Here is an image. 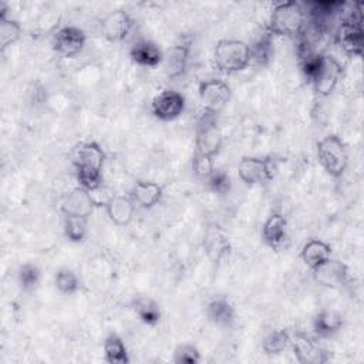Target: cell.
Instances as JSON below:
<instances>
[{
  "label": "cell",
  "instance_id": "8",
  "mask_svg": "<svg viewBox=\"0 0 364 364\" xmlns=\"http://www.w3.org/2000/svg\"><path fill=\"white\" fill-rule=\"evenodd\" d=\"M289 347L296 360L301 364H324L330 358V351L320 347L310 336L301 331H296L290 336Z\"/></svg>",
  "mask_w": 364,
  "mask_h": 364
},
{
  "label": "cell",
  "instance_id": "11",
  "mask_svg": "<svg viewBox=\"0 0 364 364\" xmlns=\"http://www.w3.org/2000/svg\"><path fill=\"white\" fill-rule=\"evenodd\" d=\"M314 280L328 289H341L350 283V273L347 264L340 260L328 259L313 270Z\"/></svg>",
  "mask_w": 364,
  "mask_h": 364
},
{
  "label": "cell",
  "instance_id": "26",
  "mask_svg": "<svg viewBox=\"0 0 364 364\" xmlns=\"http://www.w3.org/2000/svg\"><path fill=\"white\" fill-rule=\"evenodd\" d=\"M1 14H0V50L1 53L14 44L21 36V26L17 20L7 17L4 4H1Z\"/></svg>",
  "mask_w": 364,
  "mask_h": 364
},
{
  "label": "cell",
  "instance_id": "9",
  "mask_svg": "<svg viewBox=\"0 0 364 364\" xmlns=\"http://www.w3.org/2000/svg\"><path fill=\"white\" fill-rule=\"evenodd\" d=\"M85 41L87 36L82 28L77 26H64L53 34L51 46L58 55L64 58H71L81 53Z\"/></svg>",
  "mask_w": 364,
  "mask_h": 364
},
{
  "label": "cell",
  "instance_id": "1",
  "mask_svg": "<svg viewBox=\"0 0 364 364\" xmlns=\"http://www.w3.org/2000/svg\"><path fill=\"white\" fill-rule=\"evenodd\" d=\"M213 63L222 73H239L250 64V47L237 38L219 40L213 48Z\"/></svg>",
  "mask_w": 364,
  "mask_h": 364
},
{
  "label": "cell",
  "instance_id": "24",
  "mask_svg": "<svg viewBox=\"0 0 364 364\" xmlns=\"http://www.w3.org/2000/svg\"><path fill=\"white\" fill-rule=\"evenodd\" d=\"M104 358L109 364H127L129 363L128 350L124 340L117 333H109L102 343Z\"/></svg>",
  "mask_w": 364,
  "mask_h": 364
},
{
  "label": "cell",
  "instance_id": "4",
  "mask_svg": "<svg viewBox=\"0 0 364 364\" xmlns=\"http://www.w3.org/2000/svg\"><path fill=\"white\" fill-rule=\"evenodd\" d=\"M279 159L274 156H243L237 164V173L246 185H262L274 178Z\"/></svg>",
  "mask_w": 364,
  "mask_h": 364
},
{
  "label": "cell",
  "instance_id": "10",
  "mask_svg": "<svg viewBox=\"0 0 364 364\" xmlns=\"http://www.w3.org/2000/svg\"><path fill=\"white\" fill-rule=\"evenodd\" d=\"M185 111V97L175 90H164L151 101V112L161 121H172Z\"/></svg>",
  "mask_w": 364,
  "mask_h": 364
},
{
  "label": "cell",
  "instance_id": "18",
  "mask_svg": "<svg viewBox=\"0 0 364 364\" xmlns=\"http://www.w3.org/2000/svg\"><path fill=\"white\" fill-rule=\"evenodd\" d=\"M129 57L135 64L141 67L154 68L162 63L164 53L155 41L142 38L132 44L129 50Z\"/></svg>",
  "mask_w": 364,
  "mask_h": 364
},
{
  "label": "cell",
  "instance_id": "35",
  "mask_svg": "<svg viewBox=\"0 0 364 364\" xmlns=\"http://www.w3.org/2000/svg\"><path fill=\"white\" fill-rule=\"evenodd\" d=\"M206 182H208L209 189L218 195H225L230 189V176L223 169L216 168Z\"/></svg>",
  "mask_w": 364,
  "mask_h": 364
},
{
  "label": "cell",
  "instance_id": "30",
  "mask_svg": "<svg viewBox=\"0 0 364 364\" xmlns=\"http://www.w3.org/2000/svg\"><path fill=\"white\" fill-rule=\"evenodd\" d=\"M54 284L60 293L70 296L78 291L80 279L71 269L61 267L54 274Z\"/></svg>",
  "mask_w": 364,
  "mask_h": 364
},
{
  "label": "cell",
  "instance_id": "12",
  "mask_svg": "<svg viewBox=\"0 0 364 364\" xmlns=\"http://www.w3.org/2000/svg\"><path fill=\"white\" fill-rule=\"evenodd\" d=\"M134 26V20L128 11L122 9L112 10L107 13L101 20V33L102 36L112 43L125 40Z\"/></svg>",
  "mask_w": 364,
  "mask_h": 364
},
{
  "label": "cell",
  "instance_id": "22",
  "mask_svg": "<svg viewBox=\"0 0 364 364\" xmlns=\"http://www.w3.org/2000/svg\"><path fill=\"white\" fill-rule=\"evenodd\" d=\"M331 257V246L320 239H311L306 242L300 250V259L303 263L314 270L321 263Z\"/></svg>",
  "mask_w": 364,
  "mask_h": 364
},
{
  "label": "cell",
  "instance_id": "15",
  "mask_svg": "<svg viewBox=\"0 0 364 364\" xmlns=\"http://www.w3.org/2000/svg\"><path fill=\"white\" fill-rule=\"evenodd\" d=\"M71 161L75 166V169L80 168H91L102 171L105 154L102 148L94 142V141H85L78 144L71 154Z\"/></svg>",
  "mask_w": 364,
  "mask_h": 364
},
{
  "label": "cell",
  "instance_id": "6",
  "mask_svg": "<svg viewBox=\"0 0 364 364\" xmlns=\"http://www.w3.org/2000/svg\"><path fill=\"white\" fill-rule=\"evenodd\" d=\"M198 94L203 111L218 115L230 100V87L223 80L210 78L199 84Z\"/></svg>",
  "mask_w": 364,
  "mask_h": 364
},
{
  "label": "cell",
  "instance_id": "21",
  "mask_svg": "<svg viewBox=\"0 0 364 364\" xmlns=\"http://www.w3.org/2000/svg\"><path fill=\"white\" fill-rule=\"evenodd\" d=\"M129 196L136 206L142 209H151L161 200L162 186L151 181H138L134 185Z\"/></svg>",
  "mask_w": 364,
  "mask_h": 364
},
{
  "label": "cell",
  "instance_id": "34",
  "mask_svg": "<svg viewBox=\"0 0 364 364\" xmlns=\"http://www.w3.org/2000/svg\"><path fill=\"white\" fill-rule=\"evenodd\" d=\"M173 361L176 364H198L200 361V353L196 346L182 343L173 350Z\"/></svg>",
  "mask_w": 364,
  "mask_h": 364
},
{
  "label": "cell",
  "instance_id": "23",
  "mask_svg": "<svg viewBox=\"0 0 364 364\" xmlns=\"http://www.w3.org/2000/svg\"><path fill=\"white\" fill-rule=\"evenodd\" d=\"M343 327V317L340 313L324 309L320 310L313 318V330L318 337L328 338L338 333Z\"/></svg>",
  "mask_w": 364,
  "mask_h": 364
},
{
  "label": "cell",
  "instance_id": "31",
  "mask_svg": "<svg viewBox=\"0 0 364 364\" xmlns=\"http://www.w3.org/2000/svg\"><path fill=\"white\" fill-rule=\"evenodd\" d=\"M40 279H41V272L38 269L37 264L31 263V262H27V263H23L20 267H18V272H17V282L20 284V287L24 290V291H31L34 290L38 283H40Z\"/></svg>",
  "mask_w": 364,
  "mask_h": 364
},
{
  "label": "cell",
  "instance_id": "25",
  "mask_svg": "<svg viewBox=\"0 0 364 364\" xmlns=\"http://www.w3.org/2000/svg\"><path fill=\"white\" fill-rule=\"evenodd\" d=\"M132 310L144 324L155 326L161 320L159 304L149 296L135 297L132 301Z\"/></svg>",
  "mask_w": 364,
  "mask_h": 364
},
{
  "label": "cell",
  "instance_id": "28",
  "mask_svg": "<svg viewBox=\"0 0 364 364\" xmlns=\"http://www.w3.org/2000/svg\"><path fill=\"white\" fill-rule=\"evenodd\" d=\"M87 225H88V219L85 218L64 216L63 228H64L65 237L74 243L82 242L87 236Z\"/></svg>",
  "mask_w": 364,
  "mask_h": 364
},
{
  "label": "cell",
  "instance_id": "13",
  "mask_svg": "<svg viewBox=\"0 0 364 364\" xmlns=\"http://www.w3.org/2000/svg\"><path fill=\"white\" fill-rule=\"evenodd\" d=\"M95 206L97 203L91 192L77 186L64 196L61 202V212L64 216H80L88 219L92 215Z\"/></svg>",
  "mask_w": 364,
  "mask_h": 364
},
{
  "label": "cell",
  "instance_id": "20",
  "mask_svg": "<svg viewBox=\"0 0 364 364\" xmlns=\"http://www.w3.org/2000/svg\"><path fill=\"white\" fill-rule=\"evenodd\" d=\"M205 313L208 320L219 327H230L236 317L233 304L225 296H216L212 300H209Z\"/></svg>",
  "mask_w": 364,
  "mask_h": 364
},
{
  "label": "cell",
  "instance_id": "5",
  "mask_svg": "<svg viewBox=\"0 0 364 364\" xmlns=\"http://www.w3.org/2000/svg\"><path fill=\"white\" fill-rule=\"evenodd\" d=\"M222 146V134L216 124V114L203 111L195 134V152L206 154L215 158Z\"/></svg>",
  "mask_w": 364,
  "mask_h": 364
},
{
  "label": "cell",
  "instance_id": "27",
  "mask_svg": "<svg viewBox=\"0 0 364 364\" xmlns=\"http://www.w3.org/2000/svg\"><path fill=\"white\" fill-rule=\"evenodd\" d=\"M290 333L284 328H273L270 330L262 343V348L266 354L274 355L283 353L290 346Z\"/></svg>",
  "mask_w": 364,
  "mask_h": 364
},
{
  "label": "cell",
  "instance_id": "7",
  "mask_svg": "<svg viewBox=\"0 0 364 364\" xmlns=\"http://www.w3.org/2000/svg\"><path fill=\"white\" fill-rule=\"evenodd\" d=\"M341 77H343V65L334 57L321 54L320 65L314 77L311 78V84L314 87V91L318 95L327 97L334 91Z\"/></svg>",
  "mask_w": 364,
  "mask_h": 364
},
{
  "label": "cell",
  "instance_id": "3",
  "mask_svg": "<svg viewBox=\"0 0 364 364\" xmlns=\"http://www.w3.org/2000/svg\"><path fill=\"white\" fill-rule=\"evenodd\" d=\"M317 158L324 171L333 178H340L348 165L347 146L336 134H330L317 142Z\"/></svg>",
  "mask_w": 364,
  "mask_h": 364
},
{
  "label": "cell",
  "instance_id": "29",
  "mask_svg": "<svg viewBox=\"0 0 364 364\" xmlns=\"http://www.w3.org/2000/svg\"><path fill=\"white\" fill-rule=\"evenodd\" d=\"M250 47V63L256 65H266L272 55V34L267 31Z\"/></svg>",
  "mask_w": 364,
  "mask_h": 364
},
{
  "label": "cell",
  "instance_id": "32",
  "mask_svg": "<svg viewBox=\"0 0 364 364\" xmlns=\"http://www.w3.org/2000/svg\"><path fill=\"white\" fill-rule=\"evenodd\" d=\"M75 176L78 186L87 189L88 192H94L102 186V171L91 169V168H80L75 169Z\"/></svg>",
  "mask_w": 364,
  "mask_h": 364
},
{
  "label": "cell",
  "instance_id": "33",
  "mask_svg": "<svg viewBox=\"0 0 364 364\" xmlns=\"http://www.w3.org/2000/svg\"><path fill=\"white\" fill-rule=\"evenodd\" d=\"M215 159L210 155L200 154V152H193L192 156V171L193 173L199 178L203 179L205 182L209 179V176L215 171Z\"/></svg>",
  "mask_w": 364,
  "mask_h": 364
},
{
  "label": "cell",
  "instance_id": "17",
  "mask_svg": "<svg viewBox=\"0 0 364 364\" xmlns=\"http://www.w3.org/2000/svg\"><path fill=\"white\" fill-rule=\"evenodd\" d=\"M262 239L273 250L283 247L287 239V219L283 213L274 212L264 220L262 228Z\"/></svg>",
  "mask_w": 364,
  "mask_h": 364
},
{
  "label": "cell",
  "instance_id": "14",
  "mask_svg": "<svg viewBox=\"0 0 364 364\" xmlns=\"http://www.w3.org/2000/svg\"><path fill=\"white\" fill-rule=\"evenodd\" d=\"M203 249L213 264H219L230 252V240L218 225H209L203 235Z\"/></svg>",
  "mask_w": 364,
  "mask_h": 364
},
{
  "label": "cell",
  "instance_id": "2",
  "mask_svg": "<svg viewBox=\"0 0 364 364\" xmlns=\"http://www.w3.org/2000/svg\"><path fill=\"white\" fill-rule=\"evenodd\" d=\"M304 10L303 6L297 1H286L279 3L273 7L267 31L272 36L282 37H294L301 33L304 26Z\"/></svg>",
  "mask_w": 364,
  "mask_h": 364
},
{
  "label": "cell",
  "instance_id": "16",
  "mask_svg": "<svg viewBox=\"0 0 364 364\" xmlns=\"http://www.w3.org/2000/svg\"><path fill=\"white\" fill-rule=\"evenodd\" d=\"M189 53H191V47H189V43L186 41L176 43L164 53L162 63H164V70L168 78L173 80L183 75L188 67Z\"/></svg>",
  "mask_w": 364,
  "mask_h": 364
},
{
  "label": "cell",
  "instance_id": "19",
  "mask_svg": "<svg viewBox=\"0 0 364 364\" xmlns=\"http://www.w3.org/2000/svg\"><path fill=\"white\" fill-rule=\"evenodd\" d=\"M104 206L109 220L118 226L128 225L134 218L135 203L131 196L111 195Z\"/></svg>",
  "mask_w": 364,
  "mask_h": 364
}]
</instances>
